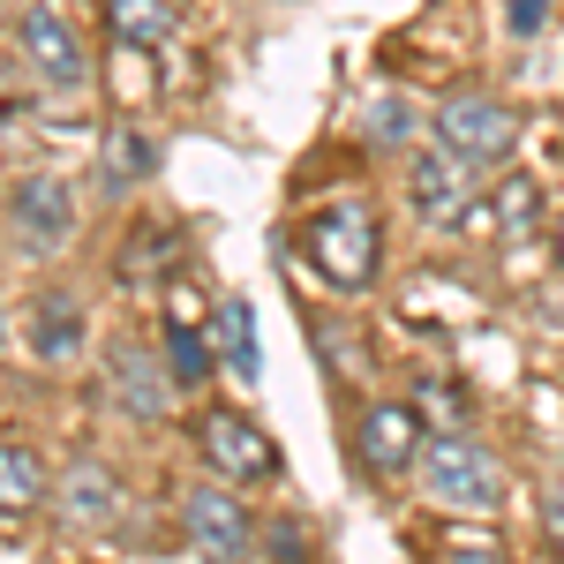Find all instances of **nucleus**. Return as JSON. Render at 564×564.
Listing matches in <instances>:
<instances>
[{"label": "nucleus", "mask_w": 564, "mask_h": 564, "mask_svg": "<svg viewBox=\"0 0 564 564\" xmlns=\"http://www.w3.org/2000/svg\"><path fill=\"white\" fill-rule=\"evenodd\" d=\"M354 452H361L369 475H406V467L430 452V436H422V406H406V399H377V406L361 414V430H354Z\"/></svg>", "instance_id": "8"}, {"label": "nucleus", "mask_w": 564, "mask_h": 564, "mask_svg": "<svg viewBox=\"0 0 564 564\" xmlns=\"http://www.w3.org/2000/svg\"><path fill=\"white\" fill-rule=\"evenodd\" d=\"M23 332H31V354H39L45 369H68L84 354V308L68 302V294H39Z\"/></svg>", "instance_id": "13"}, {"label": "nucleus", "mask_w": 564, "mask_h": 564, "mask_svg": "<svg viewBox=\"0 0 564 564\" xmlns=\"http://www.w3.org/2000/svg\"><path fill=\"white\" fill-rule=\"evenodd\" d=\"M422 475H430V497L436 505H452V512H497L505 505V459L481 444V436L452 430V436H430V452H422Z\"/></svg>", "instance_id": "2"}, {"label": "nucleus", "mask_w": 564, "mask_h": 564, "mask_svg": "<svg viewBox=\"0 0 564 564\" xmlns=\"http://www.w3.org/2000/svg\"><path fill=\"white\" fill-rule=\"evenodd\" d=\"M8 234H15L23 249H39V257L68 249V241H76V196H68V181L61 174H23L15 181V188H8Z\"/></svg>", "instance_id": "6"}, {"label": "nucleus", "mask_w": 564, "mask_h": 564, "mask_svg": "<svg viewBox=\"0 0 564 564\" xmlns=\"http://www.w3.org/2000/svg\"><path fill=\"white\" fill-rule=\"evenodd\" d=\"M467 159H452L444 143H436V159H414L406 166V204L422 212V226H467L475 212V188H467Z\"/></svg>", "instance_id": "9"}, {"label": "nucleus", "mask_w": 564, "mask_h": 564, "mask_svg": "<svg viewBox=\"0 0 564 564\" xmlns=\"http://www.w3.org/2000/svg\"><path fill=\"white\" fill-rule=\"evenodd\" d=\"M106 391H113V406L129 422H166L181 384H174V369H159L143 347H113L106 354Z\"/></svg>", "instance_id": "10"}, {"label": "nucleus", "mask_w": 564, "mask_h": 564, "mask_svg": "<svg viewBox=\"0 0 564 564\" xmlns=\"http://www.w3.org/2000/svg\"><path fill=\"white\" fill-rule=\"evenodd\" d=\"M196 444H204V459H212L226 481H271L279 475V444H271L249 414H234V406H212V414L196 422Z\"/></svg>", "instance_id": "7"}, {"label": "nucleus", "mask_w": 564, "mask_h": 564, "mask_svg": "<svg viewBox=\"0 0 564 564\" xmlns=\"http://www.w3.org/2000/svg\"><path fill=\"white\" fill-rule=\"evenodd\" d=\"M53 505H61L68 527H113V512H121V481L106 475V459H68Z\"/></svg>", "instance_id": "11"}, {"label": "nucleus", "mask_w": 564, "mask_h": 564, "mask_svg": "<svg viewBox=\"0 0 564 564\" xmlns=\"http://www.w3.org/2000/svg\"><path fill=\"white\" fill-rule=\"evenodd\" d=\"M542 527H550V542L564 550V475L542 481Z\"/></svg>", "instance_id": "19"}, {"label": "nucleus", "mask_w": 564, "mask_h": 564, "mask_svg": "<svg viewBox=\"0 0 564 564\" xmlns=\"http://www.w3.org/2000/svg\"><path fill=\"white\" fill-rule=\"evenodd\" d=\"M106 31H113V45L159 53V45L174 39V8L166 0H106Z\"/></svg>", "instance_id": "16"}, {"label": "nucleus", "mask_w": 564, "mask_h": 564, "mask_svg": "<svg viewBox=\"0 0 564 564\" xmlns=\"http://www.w3.org/2000/svg\"><path fill=\"white\" fill-rule=\"evenodd\" d=\"M212 347H218V361H226V377H234V384H257V377H263L257 316H249V302H241V294H218V308H212Z\"/></svg>", "instance_id": "12"}, {"label": "nucleus", "mask_w": 564, "mask_h": 564, "mask_svg": "<svg viewBox=\"0 0 564 564\" xmlns=\"http://www.w3.org/2000/svg\"><path fill=\"white\" fill-rule=\"evenodd\" d=\"M302 249L332 294H369L377 286V257H384V218H377L369 196H339V204L302 218Z\"/></svg>", "instance_id": "1"}, {"label": "nucleus", "mask_w": 564, "mask_h": 564, "mask_svg": "<svg viewBox=\"0 0 564 564\" xmlns=\"http://www.w3.org/2000/svg\"><path fill=\"white\" fill-rule=\"evenodd\" d=\"M15 45H23V61L39 68L53 90H76L90 84V53L76 39V23H68V8H53V0H31L23 15H15Z\"/></svg>", "instance_id": "5"}, {"label": "nucleus", "mask_w": 564, "mask_h": 564, "mask_svg": "<svg viewBox=\"0 0 564 564\" xmlns=\"http://www.w3.org/2000/svg\"><path fill=\"white\" fill-rule=\"evenodd\" d=\"M436 143L452 159H467L475 174L481 166H505L512 143H520V106L512 98H489V90H452L436 106Z\"/></svg>", "instance_id": "3"}, {"label": "nucleus", "mask_w": 564, "mask_h": 564, "mask_svg": "<svg viewBox=\"0 0 564 564\" xmlns=\"http://www.w3.org/2000/svg\"><path fill=\"white\" fill-rule=\"evenodd\" d=\"M159 174V143L143 129H129V121H113L106 129V143H98V181H106V196H129L135 181Z\"/></svg>", "instance_id": "14"}, {"label": "nucleus", "mask_w": 564, "mask_h": 564, "mask_svg": "<svg viewBox=\"0 0 564 564\" xmlns=\"http://www.w3.org/2000/svg\"><path fill=\"white\" fill-rule=\"evenodd\" d=\"M542 8H550V0H512V31H534V23H542Z\"/></svg>", "instance_id": "20"}, {"label": "nucleus", "mask_w": 564, "mask_h": 564, "mask_svg": "<svg viewBox=\"0 0 564 564\" xmlns=\"http://www.w3.org/2000/svg\"><path fill=\"white\" fill-rule=\"evenodd\" d=\"M166 369H174V384H181V391L212 384V369H218L212 332H196V324H174V332H166Z\"/></svg>", "instance_id": "17"}, {"label": "nucleus", "mask_w": 564, "mask_h": 564, "mask_svg": "<svg viewBox=\"0 0 564 564\" xmlns=\"http://www.w3.org/2000/svg\"><path fill=\"white\" fill-rule=\"evenodd\" d=\"M534 218H542V188H534V181H505V188H497V196H489V226H497V234H505V241H520L527 226H534Z\"/></svg>", "instance_id": "18"}, {"label": "nucleus", "mask_w": 564, "mask_h": 564, "mask_svg": "<svg viewBox=\"0 0 564 564\" xmlns=\"http://www.w3.org/2000/svg\"><path fill=\"white\" fill-rule=\"evenodd\" d=\"M45 497H53V475L31 444H0V520H31Z\"/></svg>", "instance_id": "15"}, {"label": "nucleus", "mask_w": 564, "mask_h": 564, "mask_svg": "<svg viewBox=\"0 0 564 564\" xmlns=\"http://www.w3.org/2000/svg\"><path fill=\"white\" fill-rule=\"evenodd\" d=\"M181 527H188V542H196V557L204 564H249L257 557V520H249V505L234 497V489H188L181 497Z\"/></svg>", "instance_id": "4"}, {"label": "nucleus", "mask_w": 564, "mask_h": 564, "mask_svg": "<svg viewBox=\"0 0 564 564\" xmlns=\"http://www.w3.org/2000/svg\"><path fill=\"white\" fill-rule=\"evenodd\" d=\"M550 249H557V263H564V212L550 218Z\"/></svg>", "instance_id": "21"}]
</instances>
